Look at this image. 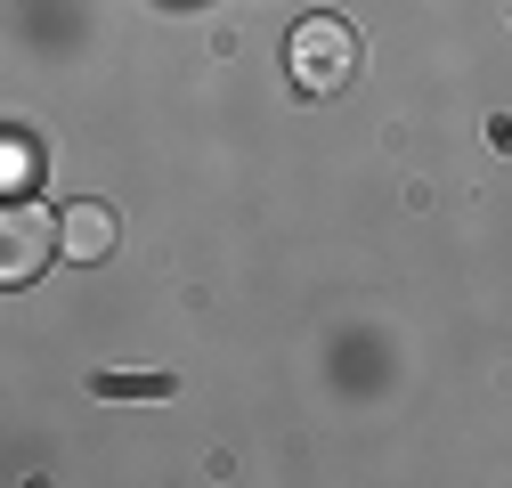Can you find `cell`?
I'll list each match as a JSON object with an SVG mask.
<instances>
[{
  "label": "cell",
  "mask_w": 512,
  "mask_h": 488,
  "mask_svg": "<svg viewBox=\"0 0 512 488\" xmlns=\"http://www.w3.org/2000/svg\"><path fill=\"white\" fill-rule=\"evenodd\" d=\"M285 66H293V82H301L309 98H334V90L358 74V33H350V17H301L293 41H285Z\"/></svg>",
  "instance_id": "cell-1"
},
{
  "label": "cell",
  "mask_w": 512,
  "mask_h": 488,
  "mask_svg": "<svg viewBox=\"0 0 512 488\" xmlns=\"http://www.w3.org/2000/svg\"><path fill=\"white\" fill-rule=\"evenodd\" d=\"M49 253H66V244H57L41 204H9L0 212V285H33L49 269Z\"/></svg>",
  "instance_id": "cell-2"
},
{
  "label": "cell",
  "mask_w": 512,
  "mask_h": 488,
  "mask_svg": "<svg viewBox=\"0 0 512 488\" xmlns=\"http://www.w3.org/2000/svg\"><path fill=\"white\" fill-rule=\"evenodd\" d=\"M57 244H66V261H106L114 253V212L106 204H74L57 220Z\"/></svg>",
  "instance_id": "cell-3"
},
{
  "label": "cell",
  "mask_w": 512,
  "mask_h": 488,
  "mask_svg": "<svg viewBox=\"0 0 512 488\" xmlns=\"http://www.w3.org/2000/svg\"><path fill=\"white\" fill-rule=\"evenodd\" d=\"M98 391H106V399H163L171 375H98Z\"/></svg>",
  "instance_id": "cell-4"
}]
</instances>
